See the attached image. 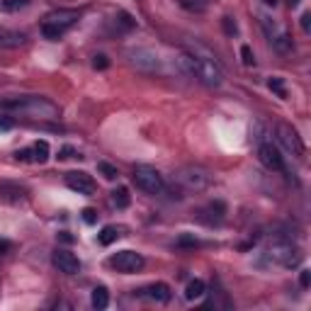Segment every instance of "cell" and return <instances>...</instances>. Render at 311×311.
<instances>
[{"mask_svg":"<svg viewBox=\"0 0 311 311\" xmlns=\"http://www.w3.org/2000/svg\"><path fill=\"white\" fill-rule=\"evenodd\" d=\"M12 129V119L8 114H0V132H10Z\"/></svg>","mask_w":311,"mask_h":311,"instance_id":"obj_32","label":"cell"},{"mask_svg":"<svg viewBox=\"0 0 311 311\" xmlns=\"http://www.w3.org/2000/svg\"><path fill=\"white\" fill-rule=\"evenodd\" d=\"M122 229H117V226H105L100 233H98V241H100V245H112L119 236H122Z\"/></svg>","mask_w":311,"mask_h":311,"instance_id":"obj_16","label":"cell"},{"mask_svg":"<svg viewBox=\"0 0 311 311\" xmlns=\"http://www.w3.org/2000/svg\"><path fill=\"white\" fill-rule=\"evenodd\" d=\"M17 161H34V153H32V148H24V151H17Z\"/></svg>","mask_w":311,"mask_h":311,"instance_id":"obj_33","label":"cell"},{"mask_svg":"<svg viewBox=\"0 0 311 311\" xmlns=\"http://www.w3.org/2000/svg\"><path fill=\"white\" fill-rule=\"evenodd\" d=\"M90 304H92L95 309H107V304H110V292H107V287H95L92 289Z\"/></svg>","mask_w":311,"mask_h":311,"instance_id":"obj_15","label":"cell"},{"mask_svg":"<svg viewBox=\"0 0 311 311\" xmlns=\"http://www.w3.org/2000/svg\"><path fill=\"white\" fill-rule=\"evenodd\" d=\"M267 88L272 90V92H275L277 98H282V100L287 98V88H285V83H282V78H270V80H267Z\"/></svg>","mask_w":311,"mask_h":311,"instance_id":"obj_21","label":"cell"},{"mask_svg":"<svg viewBox=\"0 0 311 311\" xmlns=\"http://www.w3.org/2000/svg\"><path fill=\"white\" fill-rule=\"evenodd\" d=\"M222 27H224V32L229 34V37H236V34H238V24L233 22V17H229V15L222 20Z\"/></svg>","mask_w":311,"mask_h":311,"instance_id":"obj_26","label":"cell"},{"mask_svg":"<svg viewBox=\"0 0 311 311\" xmlns=\"http://www.w3.org/2000/svg\"><path fill=\"white\" fill-rule=\"evenodd\" d=\"M92 68L95 71H105V68H110V58L105 54H95L92 56Z\"/></svg>","mask_w":311,"mask_h":311,"instance_id":"obj_27","label":"cell"},{"mask_svg":"<svg viewBox=\"0 0 311 311\" xmlns=\"http://www.w3.org/2000/svg\"><path fill=\"white\" fill-rule=\"evenodd\" d=\"M258 156H260V161H263V166L265 168L277 170V173H285V158L279 156V151L272 144H260Z\"/></svg>","mask_w":311,"mask_h":311,"instance_id":"obj_10","label":"cell"},{"mask_svg":"<svg viewBox=\"0 0 311 311\" xmlns=\"http://www.w3.org/2000/svg\"><path fill=\"white\" fill-rule=\"evenodd\" d=\"M263 3H265L267 8H275V5H277V0H263Z\"/></svg>","mask_w":311,"mask_h":311,"instance_id":"obj_37","label":"cell"},{"mask_svg":"<svg viewBox=\"0 0 311 311\" xmlns=\"http://www.w3.org/2000/svg\"><path fill=\"white\" fill-rule=\"evenodd\" d=\"M144 256L136 253V251H119L110 258V267H114L117 272L122 275H132V272H139L144 267Z\"/></svg>","mask_w":311,"mask_h":311,"instance_id":"obj_6","label":"cell"},{"mask_svg":"<svg viewBox=\"0 0 311 311\" xmlns=\"http://www.w3.org/2000/svg\"><path fill=\"white\" fill-rule=\"evenodd\" d=\"M51 260L58 267V272H66V275H78L80 272V260L73 253H68V251H56Z\"/></svg>","mask_w":311,"mask_h":311,"instance_id":"obj_12","label":"cell"},{"mask_svg":"<svg viewBox=\"0 0 311 311\" xmlns=\"http://www.w3.org/2000/svg\"><path fill=\"white\" fill-rule=\"evenodd\" d=\"M83 222H85V224H95V222H98V211L90 209V207H88V209H83Z\"/></svg>","mask_w":311,"mask_h":311,"instance_id":"obj_30","label":"cell"},{"mask_svg":"<svg viewBox=\"0 0 311 311\" xmlns=\"http://www.w3.org/2000/svg\"><path fill=\"white\" fill-rule=\"evenodd\" d=\"M117 17H119L117 22L122 24L124 29H132V27H136V22L132 20V15H129V12H117Z\"/></svg>","mask_w":311,"mask_h":311,"instance_id":"obj_29","label":"cell"},{"mask_svg":"<svg viewBox=\"0 0 311 311\" xmlns=\"http://www.w3.org/2000/svg\"><path fill=\"white\" fill-rule=\"evenodd\" d=\"M8 248H10V243H8V241H0V251H8Z\"/></svg>","mask_w":311,"mask_h":311,"instance_id":"obj_38","label":"cell"},{"mask_svg":"<svg viewBox=\"0 0 311 311\" xmlns=\"http://www.w3.org/2000/svg\"><path fill=\"white\" fill-rule=\"evenodd\" d=\"M178 245H197V238H192V236H180Z\"/></svg>","mask_w":311,"mask_h":311,"instance_id":"obj_34","label":"cell"},{"mask_svg":"<svg viewBox=\"0 0 311 311\" xmlns=\"http://www.w3.org/2000/svg\"><path fill=\"white\" fill-rule=\"evenodd\" d=\"M136 297L156 301V304H168L170 297H173V292H170V287H168L166 282H153V285H148L144 289H136Z\"/></svg>","mask_w":311,"mask_h":311,"instance_id":"obj_8","label":"cell"},{"mask_svg":"<svg viewBox=\"0 0 311 311\" xmlns=\"http://www.w3.org/2000/svg\"><path fill=\"white\" fill-rule=\"evenodd\" d=\"M272 44H275V49H277V51H282V54H285V51H289V49H292V39H289L285 32H279L277 37L272 39Z\"/></svg>","mask_w":311,"mask_h":311,"instance_id":"obj_23","label":"cell"},{"mask_svg":"<svg viewBox=\"0 0 311 311\" xmlns=\"http://www.w3.org/2000/svg\"><path fill=\"white\" fill-rule=\"evenodd\" d=\"M309 20H311V15H309V12H304V15H301V29H304V32H309V29H311Z\"/></svg>","mask_w":311,"mask_h":311,"instance_id":"obj_36","label":"cell"},{"mask_svg":"<svg viewBox=\"0 0 311 311\" xmlns=\"http://www.w3.org/2000/svg\"><path fill=\"white\" fill-rule=\"evenodd\" d=\"M299 285L304 289H309V285H311V272H309V270H301V272H299Z\"/></svg>","mask_w":311,"mask_h":311,"instance_id":"obj_31","label":"cell"},{"mask_svg":"<svg viewBox=\"0 0 311 311\" xmlns=\"http://www.w3.org/2000/svg\"><path fill=\"white\" fill-rule=\"evenodd\" d=\"M66 185L78 195H92L95 192V180L90 178L88 173H80V170H73L66 175Z\"/></svg>","mask_w":311,"mask_h":311,"instance_id":"obj_9","label":"cell"},{"mask_svg":"<svg viewBox=\"0 0 311 311\" xmlns=\"http://www.w3.org/2000/svg\"><path fill=\"white\" fill-rule=\"evenodd\" d=\"M277 136L282 146L287 148L292 156H297V158H304V141L299 139V134L294 132L289 124H279L277 127Z\"/></svg>","mask_w":311,"mask_h":311,"instance_id":"obj_7","label":"cell"},{"mask_svg":"<svg viewBox=\"0 0 311 311\" xmlns=\"http://www.w3.org/2000/svg\"><path fill=\"white\" fill-rule=\"evenodd\" d=\"M27 3L29 0H0V5L5 10H20V8H27Z\"/></svg>","mask_w":311,"mask_h":311,"instance_id":"obj_28","label":"cell"},{"mask_svg":"<svg viewBox=\"0 0 311 311\" xmlns=\"http://www.w3.org/2000/svg\"><path fill=\"white\" fill-rule=\"evenodd\" d=\"M265 260L270 265H282V267H294L299 265L301 253L297 245L292 243H272L265 251Z\"/></svg>","mask_w":311,"mask_h":311,"instance_id":"obj_5","label":"cell"},{"mask_svg":"<svg viewBox=\"0 0 311 311\" xmlns=\"http://www.w3.org/2000/svg\"><path fill=\"white\" fill-rule=\"evenodd\" d=\"M134 182L136 188L146 192V195H161L166 190V180L163 175L156 170V168H148V166H136L134 168Z\"/></svg>","mask_w":311,"mask_h":311,"instance_id":"obj_4","label":"cell"},{"mask_svg":"<svg viewBox=\"0 0 311 311\" xmlns=\"http://www.w3.org/2000/svg\"><path fill=\"white\" fill-rule=\"evenodd\" d=\"M180 66H182V71L188 76L197 78L202 85H207V88H219L224 83V71L219 66V61L207 49H202L197 44L192 46L188 54L180 56Z\"/></svg>","mask_w":311,"mask_h":311,"instance_id":"obj_1","label":"cell"},{"mask_svg":"<svg viewBox=\"0 0 311 311\" xmlns=\"http://www.w3.org/2000/svg\"><path fill=\"white\" fill-rule=\"evenodd\" d=\"M32 153H34V161H37V163H44L46 158H49V144H46L44 139L37 141V144L32 146Z\"/></svg>","mask_w":311,"mask_h":311,"instance_id":"obj_20","label":"cell"},{"mask_svg":"<svg viewBox=\"0 0 311 311\" xmlns=\"http://www.w3.org/2000/svg\"><path fill=\"white\" fill-rule=\"evenodd\" d=\"M299 5V0H289V8H297Z\"/></svg>","mask_w":311,"mask_h":311,"instance_id":"obj_39","label":"cell"},{"mask_svg":"<svg viewBox=\"0 0 311 311\" xmlns=\"http://www.w3.org/2000/svg\"><path fill=\"white\" fill-rule=\"evenodd\" d=\"M204 282L202 279H192L188 287H185V299H190V301H195V299H200L202 294H204Z\"/></svg>","mask_w":311,"mask_h":311,"instance_id":"obj_18","label":"cell"},{"mask_svg":"<svg viewBox=\"0 0 311 311\" xmlns=\"http://www.w3.org/2000/svg\"><path fill=\"white\" fill-rule=\"evenodd\" d=\"M178 3L190 12H202L207 5H209V0H178Z\"/></svg>","mask_w":311,"mask_h":311,"instance_id":"obj_22","label":"cell"},{"mask_svg":"<svg viewBox=\"0 0 311 311\" xmlns=\"http://www.w3.org/2000/svg\"><path fill=\"white\" fill-rule=\"evenodd\" d=\"M175 182L182 190H188V192H202V190L209 188L211 175L209 170H204L200 166H185L175 173Z\"/></svg>","mask_w":311,"mask_h":311,"instance_id":"obj_3","label":"cell"},{"mask_svg":"<svg viewBox=\"0 0 311 311\" xmlns=\"http://www.w3.org/2000/svg\"><path fill=\"white\" fill-rule=\"evenodd\" d=\"M98 170L105 175V180H117V175H119V173H117V168L110 166V163H105V161H100V163H98Z\"/></svg>","mask_w":311,"mask_h":311,"instance_id":"obj_24","label":"cell"},{"mask_svg":"<svg viewBox=\"0 0 311 311\" xmlns=\"http://www.w3.org/2000/svg\"><path fill=\"white\" fill-rule=\"evenodd\" d=\"M73 153H76V151H73L71 146H64V148L58 151V158H64V161H66V158H73Z\"/></svg>","mask_w":311,"mask_h":311,"instance_id":"obj_35","label":"cell"},{"mask_svg":"<svg viewBox=\"0 0 311 311\" xmlns=\"http://www.w3.org/2000/svg\"><path fill=\"white\" fill-rule=\"evenodd\" d=\"M241 58H243V66H256V56H253V49L248 44H243L241 46Z\"/></svg>","mask_w":311,"mask_h":311,"instance_id":"obj_25","label":"cell"},{"mask_svg":"<svg viewBox=\"0 0 311 311\" xmlns=\"http://www.w3.org/2000/svg\"><path fill=\"white\" fill-rule=\"evenodd\" d=\"M129 56H132V64L139 68V71H148V73H153V71H158V66H161L158 56H156L153 51H148V49L129 51Z\"/></svg>","mask_w":311,"mask_h":311,"instance_id":"obj_11","label":"cell"},{"mask_svg":"<svg viewBox=\"0 0 311 311\" xmlns=\"http://www.w3.org/2000/svg\"><path fill=\"white\" fill-rule=\"evenodd\" d=\"M112 202H114V207H117V209H127V207H129V202H132L129 190H127V188H117L114 192H112Z\"/></svg>","mask_w":311,"mask_h":311,"instance_id":"obj_17","label":"cell"},{"mask_svg":"<svg viewBox=\"0 0 311 311\" xmlns=\"http://www.w3.org/2000/svg\"><path fill=\"white\" fill-rule=\"evenodd\" d=\"M24 42H27V37L22 32H12V29L0 27V49H17Z\"/></svg>","mask_w":311,"mask_h":311,"instance_id":"obj_14","label":"cell"},{"mask_svg":"<svg viewBox=\"0 0 311 311\" xmlns=\"http://www.w3.org/2000/svg\"><path fill=\"white\" fill-rule=\"evenodd\" d=\"M3 110H20V112H29V114H39V117H56L58 110L56 105H51L44 98H15V100H3L0 102Z\"/></svg>","mask_w":311,"mask_h":311,"instance_id":"obj_2","label":"cell"},{"mask_svg":"<svg viewBox=\"0 0 311 311\" xmlns=\"http://www.w3.org/2000/svg\"><path fill=\"white\" fill-rule=\"evenodd\" d=\"M78 20H80V12L78 10H56V12H49L44 17V22L58 24V27H64L66 32L78 22Z\"/></svg>","mask_w":311,"mask_h":311,"instance_id":"obj_13","label":"cell"},{"mask_svg":"<svg viewBox=\"0 0 311 311\" xmlns=\"http://www.w3.org/2000/svg\"><path fill=\"white\" fill-rule=\"evenodd\" d=\"M42 34H44L46 39H51V42H56V39H61V37L66 34V29H64V27H58V24L44 22V24H42Z\"/></svg>","mask_w":311,"mask_h":311,"instance_id":"obj_19","label":"cell"}]
</instances>
